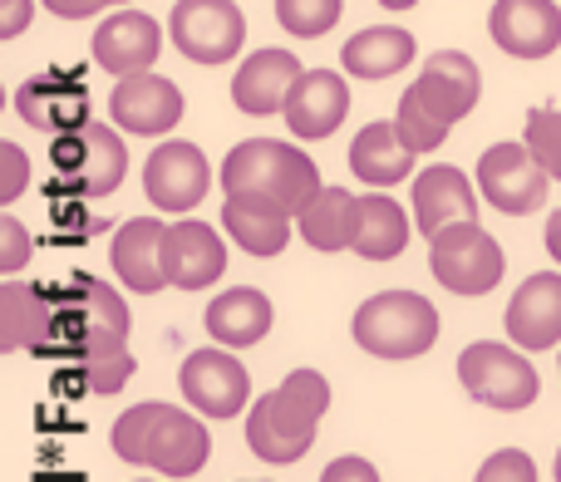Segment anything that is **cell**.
Returning <instances> with one entry per match:
<instances>
[{"instance_id":"obj_42","label":"cell","mask_w":561,"mask_h":482,"mask_svg":"<svg viewBox=\"0 0 561 482\" xmlns=\"http://www.w3.org/2000/svg\"><path fill=\"white\" fill-rule=\"evenodd\" d=\"M379 5H385V10H414L419 0H379Z\"/></svg>"},{"instance_id":"obj_22","label":"cell","mask_w":561,"mask_h":482,"mask_svg":"<svg viewBox=\"0 0 561 482\" xmlns=\"http://www.w3.org/2000/svg\"><path fill=\"white\" fill-rule=\"evenodd\" d=\"M227 271V246L213 227L203 222H173L168 227V276L178 290H203Z\"/></svg>"},{"instance_id":"obj_2","label":"cell","mask_w":561,"mask_h":482,"mask_svg":"<svg viewBox=\"0 0 561 482\" xmlns=\"http://www.w3.org/2000/svg\"><path fill=\"white\" fill-rule=\"evenodd\" d=\"M108 444L124 463L153 468L168 478H197L207 468V454H213V434L203 428V418L178 404H153V399L124 409Z\"/></svg>"},{"instance_id":"obj_30","label":"cell","mask_w":561,"mask_h":482,"mask_svg":"<svg viewBox=\"0 0 561 482\" xmlns=\"http://www.w3.org/2000/svg\"><path fill=\"white\" fill-rule=\"evenodd\" d=\"M350 213H355V197L345 187H320L306 203V213L296 217V232L306 237L310 251H350Z\"/></svg>"},{"instance_id":"obj_21","label":"cell","mask_w":561,"mask_h":482,"mask_svg":"<svg viewBox=\"0 0 561 482\" xmlns=\"http://www.w3.org/2000/svg\"><path fill=\"white\" fill-rule=\"evenodd\" d=\"M350 114V84L335 69H306L286 104V128L296 138H330Z\"/></svg>"},{"instance_id":"obj_33","label":"cell","mask_w":561,"mask_h":482,"mask_svg":"<svg viewBox=\"0 0 561 482\" xmlns=\"http://www.w3.org/2000/svg\"><path fill=\"white\" fill-rule=\"evenodd\" d=\"M394 128H399V138H404V144L414 148L419 158H424V153H434V148H444V138H448V124H444V118H434V114H428V108H424V99H419L414 89H404V99H399Z\"/></svg>"},{"instance_id":"obj_37","label":"cell","mask_w":561,"mask_h":482,"mask_svg":"<svg viewBox=\"0 0 561 482\" xmlns=\"http://www.w3.org/2000/svg\"><path fill=\"white\" fill-rule=\"evenodd\" d=\"M0 163H5V193H0V203H15V197L25 193V183H30L25 148H15V144H0Z\"/></svg>"},{"instance_id":"obj_38","label":"cell","mask_w":561,"mask_h":482,"mask_svg":"<svg viewBox=\"0 0 561 482\" xmlns=\"http://www.w3.org/2000/svg\"><path fill=\"white\" fill-rule=\"evenodd\" d=\"M320 482H379V473L365 458H335V463L320 473Z\"/></svg>"},{"instance_id":"obj_39","label":"cell","mask_w":561,"mask_h":482,"mask_svg":"<svg viewBox=\"0 0 561 482\" xmlns=\"http://www.w3.org/2000/svg\"><path fill=\"white\" fill-rule=\"evenodd\" d=\"M35 15V0H5V15H0V39H15L20 30Z\"/></svg>"},{"instance_id":"obj_12","label":"cell","mask_w":561,"mask_h":482,"mask_svg":"<svg viewBox=\"0 0 561 482\" xmlns=\"http://www.w3.org/2000/svg\"><path fill=\"white\" fill-rule=\"evenodd\" d=\"M108 114L118 118L124 134H138V138H158L168 128L183 124V89L163 74H128L114 84V99H108Z\"/></svg>"},{"instance_id":"obj_18","label":"cell","mask_w":561,"mask_h":482,"mask_svg":"<svg viewBox=\"0 0 561 482\" xmlns=\"http://www.w3.org/2000/svg\"><path fill=\"white\" fill-rule=\"evenodd\" d=\"M0 335H5V349H55L59 335V300L55 290H39L30 280L10 276L0 286Z\"/></svg>"},{"instance_id":"obj_24","label":"cell","mask_w":561,"mask_h":482,"mask_svg":"<svg viewBox=\"0 0 561 482\" xmlns=\"http://www.w3.org/2000/svg\"><path fill=\"white\" fill-rule=\"evenodd\" d=\"M414 148L399 138V128L394 124H365L355 134V144H350V173L359 177V183H369V187H394V183H404L409 173H414Z\"/></svg>"},{"instance_id":"obj_36","label":"cell","mask_w":561,"mask_h":482,"mask_svg":"<svg viewBox=\"0 0 561 482\" xmlns=\"http://www.w3.org/2000/svg\"><path fill=\"white\" fill-rule=\"evenodd\" d=\"M25 261H30V232L15 222V217H0V271L15 276Z\"/></svg>"},{"instance_id":"obj_1","label":"cell","mask_w":561,"mask_h":482,"mask_svg":"<svg viewBox=\"0 0 561 482\" xmlns=\"http://www.w3.org/2000/svg\"><path fill=\"white\" fill-rule=\"evenodd\" d=\"M222 193L232 203L252 207L266 217H286L296 222L306 203L320 193L316 158H306L296 144H276V138H247L222 158Z\"/></svg>"},{"instance_id":"obj_29","label":"cell","mask_w":561,"mask_h":482,"mask_svg":"<svg viewBox=\"0 0 561 482\" xmlns=\"http://www.w3.org/2000/svg\"><path fill=\"white\" fill-rule=\"evenodd\" d=\"M75 355H84V385L94 394H118V389L134 379L138 359L128 355V335H114V330H89V335L75 340Z\"/></svg>"},{"instance_id":"obj_40","label":"cell","mask_w":561,"mask_h":482,"mask_svg":"<svg viewBox=\"0 0 561 482\" xmlns=\"http://www.w3.org/2000/svg\"><path fill=\"white\" fill-rule=\"evenodd\" d=\"M39 5L59 20H84V15H94V10H104L99 0H39Z\"/></svg>"},{"instance_id":"obj_8","label":"cell","mask_w":561,"mask_h":482,"mask_svg":"<svg viewBox=\"0 0 561 482\" xmlns=\"http://www.w3.org/2000/svg\"><path fill=\"white\" fill-rule=\"evenodd\" d=\"M168 39L193 65H227L247 45V15L237 0H178L168 15Z\"/></svg>"},{"instance_id":"obj_23","label":"cell","mask_w":561,"mask_h":482,"mask_svg":"<svg viewBox=\"0 0 561 482\" xmlns=\"http://www.w3.org/2000/svg\"><path fill=\"white\" fill-rule=\"evenodd\" d=\"M409 246V213L394 197H355V213H350V251L365 261H394Z\"/></svg>"},{"instance_id":"obj_6","label":"cell","mask_w":561,"mask_h":482,"mask_svg":"<svg viewBox=\"0 0 561 482\" xmlns=\"http://www.w3.org/2000/svg\"><path fill=\"white\" fill-rule=\"evenodd\" d=\"M458 379L478 404L503 409V414H517V409L537 404V394H542L533 359L517 355L513 345H497V340H473L458 355Z\"/></svg>"},{"instance_id":"obj_14","label":"cell","mask_w":561,"mask_h":482,"mask_svg":"<svg viewBox=\"0 0 561 482\" xmlns=\"http://www.w3.org/2000/svg\"><path fill=\"white\" fill-rule=\"evenodd\" d=\"M158 49H163V30L144 10H114L94 30V65L114 79L148 74L158 65Z\"/></svg>"},{"instance_id":"obj_16","label":"cell","mask_w":561,"mask_h":482,"mask_svg":"<svg viewBox=\"0 0 561 482\" xmlns=\"http://www.w3.org/2000/svg\"><path fill=\"white\" fill-rule=\"evenodd\" d=\"M497 49L513 59H547L561 45V5L557 0H497L488 15Z\"/></svg>"},{"instance_id":"obj_35","label":"cell","mask_w":561,"mask_h":482,"mask_svg":"<svg viewBox=\"0 0 561 482\" xmlns=\"http://www.w3.org/2000/svg\"><path fill=\"white\" fill-rule=\"evenodd\" d=\"M473 482H537V463L523 448H497V454L478 468Z\"/></svg>"},{"instance_id":"obj_45","label":"cell","mask_w":561,"mask_h":482,"mask_svg":"<svg viewBox=\"0 0 561 482\" xmlns=\"http://www.w3.org/2000/svg\"><path fill=\"white\" fill-rule=\"evenodd\" d=\"M138 482H144V478H138Z\"/></svg>"},{"instance_id":"obj_20","label":"cell","mask_w":561,"mask_h":482,"mask_svg":"<svg viewBox=\"0 0 561 482\" xmlns=\"http://www.w3.org/2000/svg\"><path fill=\"white\" fill-rule=\"evenodd\" d=\"M454 222H478V197L463 168L434 163L428 173L414 177V227L434 241Z\"/></svg>"},{"instance_id":"obj_10","label":"cell","mask_w":561,"mask_h":482,"mask_svg":"<svg viewBox=\"0 0 561 482\" xmlns=\"http://www.w3.org/2000/svg\"><path fill=\"white\" fill-rule=\"evenodd\" d=\"M178 389L203 418H237L252 399V375L227 349H193L178 369Z\"/></svg>"},{"instance_id":"obj_17","label":"cell","mask_w":561,"mask_h":482,"mask_svg":"<svg viewBox=\"0 0 561 482\" xmlns=\"http://www.w3.org/2000/svg\"><path fill=\"white\" fill-rule=\"evenodd\" d=\"M108 256H114L118 280L138 296H158L163 286H173V276H168V227L158 217H128Z\"/></svg>"},{"instance_id":"obj_31","label":"cell","mask_w":561,"mask_h":482,"mask_svg":"<svg viewBox=\"0 0 561 482\" xmlns=\"http://www.w3.org/2000/svg\"><path fill=\"white\" fill-rule=\"evenodd\" d=\"M222 227H227V237L247 251V256H280V251H286V241H290V222H286V217L252 213V207L232 203V197L222 203Z\"/></svg>"},{"instance_id":"obj_19","label":"cell","mask_w":561,"mask_h":482,"mask_svg":"<svg viewBox=\"0 0 561 482\" xmlns=\"http://www.w3.org/2000/svg\"><path fill=\"white\" fill-rule=\"evenodd\" d=\"M503 325L517 349H552L561 340V276H527L507 300Z\"/></svg>"},{"instance_id":"obj_4","label":"cell","mask_w":561,"mask_h":482,"mask_svg":"<svg viewBox=\"0 0 561 482\" xmlns=\"http://www.w3.org/2000/svg\"><path fill=\"white\" fill-rule=\"evenodd\" d=\"M355 345L379 359H414L428 355L438 340V310L419 290H379L350 320Z\"/></svg>"},{"instance_id":"obj_3","label":"cell","mask_w":561,"mask_h":482,"mask_svg":"<svg viewBox=\"0 0 561 482\" xmlns=\"http://www.w3.org/2000/svg\"><path fill=\"white\" fill-rule=\"evenodd\" d=\"M330 409V385L316 369H290L286 379L262 394L247 414V444L262 463H296L310 454L316 444V428Z\"/></svg>"},{"instance_id":"obj_32","label":"cell","mask_w":561,"mask_h":482,"mask_svg":"<svg viewBox=\"0 0 561 482\" xmlns=\"http://www.w3.org/2000/svg\"><path fill=\"white\" fill-rule=\"evenodd\" d=\"M340 10H345V0H276L280 30L296 39L330 35V30L340 25Z\"/></svg>"},{"instance_id":"obj_41","label":"cell","mask_w":561,"mask_h":482,"mask_svg":"<svg viewBox=\"0 0 561 482\" xmlns=\"http://www.w3.org/2000/svg\"><path fill=\"white\" fill-rule=\"evenodd\" d=\"M542 241H547V251H552V261L561 266V207L552 217H547V232H542Z\"/></svg>"},{"instance_id":"obj_13","label":"cell","mask_w":561,"mask_h":482,"mask_svg":"<svg viewBox=\"0 0 561 482\" xmlns=\"http://www.w3.org/2000/svg\"><path fill=\"white\" fill-rule=\"evenodd\" d=\"M300 59L290 49H252V55L237 65V79H232V104L252 118H272V114H286L290 94L300 84Z\"/></svg>"},{"instance_id":"obj_34","label":"cell","mask_w":561,"mask_h":482,"mask_svg":"<svg viewBox=\"0 0 561 482\" xmlns=\"http://www.w3.org/2000/svg\"><path fill=\"white\" fill-rule=\"evenodd\" d=\"M523 144H527V153L547 168V177L561 183V108H533Z\"/></svg>"},{"instance_id":"obj_28","label":"cell","mask_w":561,"mask_h":482,"mask_svg":"<svg viewBox=\"0 0 561 482\" xmlns=\"http://www.w3.org/2000/svg\"><path fill=\"white\" fill-rule=\"evenodd\" d=\"M55 300H59L65 315H79L75 340L89 335V330H114V335H128V306L118 300V290L108 286V280L84 276V271H79L65 290H55ZM75 340H69V345H75Z\"/></svg>"},{"instance_id":"obj_43","label":"cell","mask_w":561,"mask_h":482,"mask_svg":"<svg viewBox=\"0 0 561 482\" xmlns=\"http://www.w3.org/2000/svg\"><path fill=\"white\" fill-rule=\"evenodd\" d=\"M552 473H557V482H561V454H557V468H552Z\"/></svg>"},{"instance_id":"obj_27","label":"cell","mask_w":561,"mask_h":482,"mask_svg":"<svg viewBox=\"0 0 561 482\" xmlns=\"http://www.w3.org/2000/svg\"><path fill=\"white\" fill-rule=\"evenodd\" d=\"M409 59H414V35L399 25H369L340 49V65H345L350 79H389Z\"/></svg>"},{"instance_id":"obj_15","label":"cell","mask_w":561,"mask_h":482,"mask_svg":"<svg viewBox=\"0 0 561 482\" xmlns=\"http://www.w3.org/2000/svg\"><path fill=\"white\" fill-rule=\"evenodd\" d=\"M409 89L424 99L428 114L454 128L458 118H468L478 108V99H483V74H478V65L463 49H438V55L424 59V74Z\"/></svg>"},{"instance_id":"obj_7","label":"cell","mask_w":561,"mask_h":482,"mask_svg":"<svg viewBox=\"0 0 561 482\" xmlns=\"http://www.w3.org/2000/svg\"><path fill=\"white\" fill-rule=\"evenodd\" d=\"M428 266H434L438 286L454 290V296H488L503 280L507 261L503 246L478 222H454L428 241Z\"/></svg>"},{"instance_id":"obj_9","label":"cell","mask_w":561,"mask_h":482,"mask_svg":"<svg viewBox=\"0 0 561 482\" xmlns=\"http://www.w3.org/2000/svg\"><path fill=\"white\" fill-rule=\"evenodd\" d=\"M547 168L527 153V144H493L478 158V197L507 217H527L547 203Z\"/></svg>"},{"instance_id":"obj_5","label":"cell","mask_w":561,"mask_h":482,"mask_svg":"<svg viewBox=\"0 0 561 482\" xmlns=\"http://www.w3.org/2000/svg\"><path fill=\"white\" fill-rule=\"evenodd\" d=\"M49 158H55L59 177L65 183H55L49 193H69V197H108L124 187L128 177V148L124 138H118V128L99 124V118H89L79 134H55V144H49Z\"/></svg>"},{"instance_id":"obj_25","label":"cell","mask_w":561,"mask_h":482,"mask_svg":"<svg viewBox=\"0 0 561 482\" xmlns=\"http://www.w3.org/2000/svg\"><path fill=\"white\" fill-rule=\"evenodd\" d=\"M207 335L227 349H252L256 340H266L272 330V300L252 286H237V290H222V296L207 306L203 315Z\"/></svg>"},{"instance_id":"obj_26","label":"cell","mask_w":561,"mask_h":482,"mask_svg":"<svg viewBox=\"0 0 561 482\" xmlns=\"http://www.w3.org/2000/svg\"><path fill=\"white\" fill-rule=\"evenodd\" d=\"M15 108L30 128H49V134H79L89 124L84 89L59 84V79H30L15 94Z\"/></svg>"},{"instance_id":"obj_44","label":"cell","mask_w":561,"mask_h":482,"mask_svg":"<svg viewBox=\"0 0 561 482\" xmlns=\"http://www.w3.org/2000/svg\"><path fill=\"white\" fill-rule=\"evenodd\" d=\"M99 5H124V0H99Z\"/></svg>"},{"instance_id":"obj_11","label":"cell","mask_w":561,"mask_h":482,"mask_svg":"<svg viewBox=\"0 0 561 482\" xmlns=\"http://www.w3.org/2000/svg\"><path fill=\"white\" fill-rule=\"evenodd\" d=\"M207 183H213V168H207L203 148L197 144H158L144 163V197L158 207V213H193L207 197Z\"/></svg>"}]
</instances>
